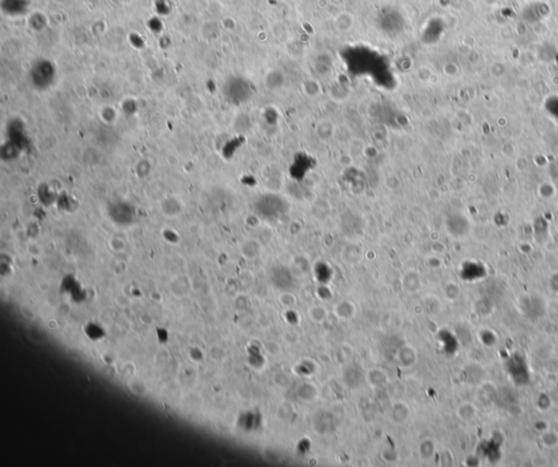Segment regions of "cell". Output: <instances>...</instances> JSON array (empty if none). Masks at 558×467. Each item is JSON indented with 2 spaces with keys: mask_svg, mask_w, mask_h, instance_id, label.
Segmentation results:
<instances>
[{
  "mask_svg": "<svg viewBox=\"0 0 558 467\" xmlns=\"http://www.w3.org/2000/svg\"><path fill=\"white\" fill-rule=\"evenodd\" d=\"M545 109L551 118L558 122V96H550L545 102Z\"/></svg>",
  "mask_w": 558,
  "mask_h": 467,
  "instance_id": "obj_15",
  "label": "cell"
},
{
  "mask_svg": "<svg viewBox=\"0 0 558 467\" xmlns=\"http://www.w3.org/2000/svg\"><path fill=\"white\" fill-rule=\"evenodd\" d=\"M354 26V16L349 12H341L335 18V28L338 32H349Z\"/></svg>",
  "mask_w": 558,
  "mask_h": 467,
  "instance_id": "obj_6",
  "label": "cell"
},
{
  "mask_svg": "<svg viewBox=\"0 0 558 467\" xmlns=\"http://www.w3.org/2000/svg\"><path fill=\"white\" fill-rule=\"evenodd\" d=\"M308 316L315 324H323L328 317V312L322 305H312L308 310Z\"/></svg>",
  "mask_w": 558,
  "mask_h": 467,
  "instance_id": "obj_10",
  "label": "cell"
},
{
  "mask_svg": "<svg viewBox=\"0 0 558 467\" xmlns=\"http://www.w3.org/2000/svg\"><path fill=\"white\" fill-rule=\"evenodd\" d=\"M556 78H557V85H558V73H557V76H556Z\"/></svg>",
  "mask_w": 558,
  "mask_h": 467,
  "instance_id": "obj_23",
  "label": "cell"
},
{
  "mask_svg": "<svg viewBox=\"0 0 558 467\" xmlns=\"http://www.w3.org/2000/svg\"><path fill=\"white\" fill-rule=\"evenodd\" d=\"M314 84H315V82H314V81H310V82H309L308 84H306V86H309V88H310V86H311V88H312V86H313ZM305 92H306V93H309V95H311V96L316 95V94L318 93V90H315L314 92H312V90L310 92V88H305Z\"/></svg>",
  "mask_w": 558,
  "mask_h": 467,
  "instance_id": "obj_21",
  "label": "cell"
},
{
  "mask_svg": "<svg viewBox=\"0 0 558 467\" xmlns=\"http://www.w3.org/2000/svg\"><path fill=\"white\" fill-rule=\"evenodd\" d=\"M457 415L461 420L470 422L475 417L476 408L473 404L465 402L459 405V408H457Z\"/></svg>",
  "mask_w": 558,
  "mask_h": 467,
  "instance_id": "obj_13",
  "label": "cell"
},
{
  "mask_svg": "<svg viewBox=\"0 0 558 467\" xmlns=\"http://www.w3.org/2000/svg\"><path fill=\"white\" fill-rule=\"evenodd\" d=\"M210 354H211V358L215 362H223L226 360V352L223 348L220 346H213L210 350Z\"/></svg>",
  "mask_w": 558,
  "mask_h": 467,
  "instance_id": "obj_18",
  "label": "cell"
},
{
  "mask_svg": "<svg viewBox=\"0 0 558 467\" xmlns=\"http://www.w3.org/2000/svg\"><path fill=\"white\" fill-rule=\"evenodd\" d=\"M315 132L317 138L322 140H329L332 138L335 132H336V128L334 126V124L332 122L328 121V120H322L317 124L316 128H315Z\"/></svg>",
  "mask_w": 558,
  "mask_h": 467,
  "instance_id": "obj_7",
  "label": "cell"
},
{
  "mask_svg": "<svg viewBox=\"0 0 558 467\" xmlns=\"http://www.w3.org/2000/svg\"><path fill=\"white\" fill-rule=\"evenodd\" d=\"M318 393L320 392H318L317 386L314 384L305 382L298 388L297 396L301 401L305 403H311L318 398Z\"/></svg>",
  "mask_w": 558,
  "mask_h": 467,
  "instance_id": "obj_4",
  "label": "cell"
},
{
  "mask_svg": "<svg viewBox=\"0 0 558 467\" xmlns=\"http://www.w3.org/2000/svg\"><path fill=\"white\" fill-rule=\"evenodd\" d=\"M354 314H355L354 304L349 302V300H342V302L338 303L335 307V315L338 318L342 319V320H347V319L352 318Z\"/></svg>",
  "mask_w": 558,
  "mask_h": 467,
  "instance_id": "obj_8",
  "label": "cell"
},
{
  "mask_svg": "<svg viewBox=\"0 0 558 467\" xmlns=\"http://www.w3.org/2000/svg\"><path fill=\"white\" fill-rule=\"evenodd\" d=\"M420 452H421V456L425 458H430L431 456H433L434 454V444L433 442H431L430 440H426L424 442H422L421 446H420Z\"/></svg>",
  "mask_w": 558,
  "mask_h": 467,
  "instance_id": "obj_17",
  "label": "cell"
},
{
  "mask_svg": "<svg viewBox=\"0 0 558 467\" xmlns=\"http://www.w3.org/2000/svg\"><path fill=\"white\" fill-rule=\"evenodd\" d=\"M409 415H410L409 406L403 402H397L396 404L392 405V408L390 410V420L392 422L398 424V425L407 422Z\"/></svg>",
  "mask_w": 558,
  "mask_h": 467,
  "instance_id": "obj_3",
  "label": "cell"
},
{
  "mask_svg": "<svg viewBox=\"0 0 558 467\" xmlns=\"http://www.w3.org/2000/svg\"><path fill=\"white\" fill-rule=\"evenodd\" d=\"M398 360H400L401 365L404 367H411L416 360V354L414 348L411 346H403L398 353Z\"/></svg>",
  "mask_w": 558,
  "mask_h": 467,
  "instance_id": "obj_11",
  "label": "cell"
},
{
  "mask_svg": "<svg viewBox=\"0 0 558 467\" xmlns=\"http://www.w3.org/2000/svg\"><path fill=\"white\" fill-rule=\"evenodd\" d=\"M541 440L546 448H554L558 444V434L554 432H546L541 436Z\"/></svg>",
  "mask_w": 558,
  "mask_h": 467,
  "instance_id": "obj_16",
  "label": "cell"
},
{
  "mask_svg": "<svg viewBox=\"0 0 558 467\" xmlns=\"http://www.w3.org/2000/svg\"><path fill=\"white\" fill-rule=\"evenodd\" d=\"M403 290L409 293H415L421 288V279L418 272H407L402 276Z\"/></svg>",
  "mask_w": 558,
  "mask_h": 467,
  "instance_id": "obj_5",
  "label": "cell"
},
{
  "mask_svg": "<svg viewBox=\"0 0 558 467\" xmlns=\"http://www.w3.org/2000/svg\"><path fill=\"white\" fill-rule=\"evenodd\" d=\"M128 389L133 396L143 398L146 396L149 393V386L143 382L142 379L139 378H131L128 382Z\"/></svg>",
  "mask_w": 558,
  "mask_h": 467,
  "instance_id": "obj_9",
  "label": "cell"
},
{
  "mask_svg": "<svg viewBox=\"0 0 558 467\" xmlns=\"http://www.w3.org/2000/svg\"><path fill=\"white\" fill-rule=\"evenodd\" d=\"M20 314L28 322H33L36 319L35 310L32 308V307H30L29 305H22L20 307Z\"/></svg>",
  "mask_w": 558,
  "mask_h": 467,
  "instance_id": "obj_19",
  "label": "cell"
},
{
  "mask_svg": "<svg viewBox=\"0 0 558 467\" xmlns=\"http://www.w3.org/2000/svg\"><path fill=\"white\" fill-rule=\"evenodd\" d=\"M366 380H367V382L370 384V386H375V388L383 386H385L386 382H387V378H386V374L379 370H370L369 374H366Z\"/></svg>",
  "mask_w": 558,
  "mask_h": 467,
  "instance_id": "obj_14",
  "label": "cell"
},
{
  "mask_svg": "<svg viewBox=\"0 0 558 467\" xmlns=\"http://www.w3.org/2000/svg\"><path fill=\"white\" fill-rule=\"evenodd\" d=\"M279 300L285 307H292L294 306V304H296V298H294V296H292V294L289 292H285L283 296H280Z\"/></svg>",
  "mask_w": 558,
  "mask_h": 467,
  "instance_id": "obj_20",
  "label": "cell"
},
{
  "mask_svg": "<svg viewBox=\"0 0 558 467\" xmlns=\"http://www.w3.org/2000/svg\"><path fill=\"white\" fill-rule=\"evenodd\" d=\"M242 254L248 260H254L261 253V245L256 240H248L247 242L242 244Z\"/></svg>",
  "mask_w": 558,
  "mask_h": 467,
  "instance_id": "obj_12",
  "label": "cell"
},
{
  "mask_svg": "<svg viewBox=\"0 0 558 467\" xmlns=\"http://www.w3.org/2000/svg\"><path fill=\"white\" fill-rule=\"evenodd\" d=\"M446 229L452 238H463L470 231V222L462 214H451L446 219Z\"/></svg>",
  "mask_w": 558,
  "mask_h": 467,
  "instance_id": "obj_1",
  "label": "cell"
},
{
  "mask_svg": "<svg viewBox=\"0 0 558 467\" xmlns=\"http://www.w3.org/2000/svg\"><path fill=\"white\" fill-rule=\"evenodd\" d=\"M336 428V417L329 412L316 413L313 418V429L316 434H325Z\"/></svg>",
  "mask_w": 558,
  "mask_h": 467,
  "instance_id": "obj_2",
  "label": "cell"
},
{
  "mask_svg": "<svg viewBox=\"0 0 558 467\" xmlns=\"http://www.w3.org/2000/svg\"><path fill=\"white\" fill-rule=\"evenodd\" d=\"M47 326H48V328H49V329H56V328L59 327L58 322H57L56 320H53V319H52V320H49V322H48Z\"/></svg>",
  "mask_w": 558,
  "mask_h": 467,
  "instance_id": "obj_22",
  "label": "cell"
}]
</instances>
